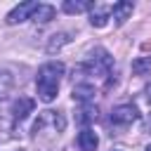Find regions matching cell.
Instances as JSON below:
<instances>
[{"label":"cell","mask_w":151,"mask_h":151,"mask_svg":"<svg viewBox=\"0 0 151 151\" xmlns=\"http://www.w3.org/2000/svg\"><path fill=\"white\" fill-rule=\"evenodd\" d=\"M78 144H80L83 151H97V146H99V137H97L94 130L85 127V130L78 134Z\"/></svg>","instance_id":"ba28073f"},{"label":"cell","mask_w":151,"mask_h":151,"mask_svg":"<svg viewBox=\"0 0 151 151\" xmlns=\"http://www.w3.org/2000/svg\"><path fill=\"white\" fill-rule=\"evenodd\" d=\"M33 109H35V101L31 97H17L14 104H12V118L17 123H21V120H26L33 113Z\"/></svg>","instance_id":"5b68a950"},{"label":"cell","mask_w":151,"mask_h":151,"mask_svg":"<svg viewBox=\"0 0 151 151\" xmlns=\"http://www.w3.org/2000/svg\"><path fill=\"white\" fill-rule=\"evenodd\" d=\"M149 71H151V57H139V59L132 61V73L144 76V73H149Z\"/></svg>","instance_id":"5bb4252c"},{"label":"cell","mask_w":151,"mask_h":151,"mask_svg":"<svg viewBox=\"0 0 151 151\" xmlns=\"http://www.w3.org/2000/svg\"><path fill=\"white\" fill-rule=\"evenodd\" d=\"M144 151H151V142H149V144H146V146H144Z\"/></svg>","instance_id":"e0dca14e"},{"label":"cell","mask_w":151,"mask_h":151,"mask_svg":"<svg viewBox=\"0 0 151 151\" xmlns=\"http://www.w3.org/2000/svg\"><path fill=\"white\" fill-rule=\"evenodd\" d=\"M132 9H134V5L127 2V0L116 2V5L111 7V19H113V24H116V26H123V24L132 17Z\"/></svg>","instance_id":"52a82bcc"},{"label":"cell","mask_w":151,"mask_h":151,"mask_svg":"<svg viewBox=\"0 0 151 151\" xmlns=\"http://www.w3.org/2000/svg\"><path fill=\"white\" fill-rule=\"evenodd\" d=\"M64 64L61 61H47L38 68V78H35V87H38V99L50 104L57 99V92H59V83H61V76H64Z\"/></svg>","instance_id":"6da1fadb"},{"label":"cell","mask_w":151,"mask_h":151,"mask_svg":"<svg viewBox=\"0 0 151 151\" xmlns=\"http://www.w3.org/2000/svg\"><path fill=\"white\" fill-rule=\"evenodd\" d=\"M64 127H66V118L59 113V111H40V116H38V120L33 123V134L38 137L40 132H45V130H50L52 134H61L64 132Z\"/></svg>","instance_id":"7a4b0ae2"},{"label":"cell","mask_w":151,"mask_h":151,"mask_svg":"<svg viewBox=\"0 0 151 151\" xmlns=\"http://www.w3.org/2000/svg\"><path fill=\"white\" fill-rule=\"evenodd\" d=\"M139 118V111L134 104H120L111 111V123L118 125V127H125V125H132L134 120Z\"/></svg>","instance_id":"3957f363"},{"label":"cell","mask_w":151,"mask_h":151,"mask_svg":"<svg viewBox=\"0 0 151 151\" xmlns=\"http://www.w3.org/2000/svg\"><path fill=\"white\" fill-rule=\"evenodd\" d=\"M19 151H24V149H19Z\"/></svg>","instance_id":"d6986e66"},{"label":"cell","mask_w":151,"mask_h":151,"mask_svg":"<svg viewBox=\"0 0 151 151\" xmlns=\"http://www.w3.org/2000/svg\"><path fill=\"white\" fill-rule=\"evenodd\" d=\"M111 151H125V149H111Z\"/></svg>","instance_id":"ac0fdd59"},{"label":"cell","mask_w":151,"mask_h":151,"mask_svg":"<svg viewBox=\"0 0 151 151\" xmlns=\"http://www.w3.org/2000/svg\"><path fill=\"white\" fill-rule=\"evenodd\" d=\"M38 9V2H21V5H17L9 14H7V24L9 26H14V24H21V21H26V19H31L33 17V12Z\"/></svg>","instance_id":"277c9868"},{"label":"cell","mask_w":151,"mask_h":151,"mask_svg":"<svg viewBox=\"0 0 151 151\" xmlns=\"http://www.w3.org/2000/svg\"><path fill=\"white\" fill-rule=\"evenodd\" d=\"M94 2L92 0H66L64 2V12L66 14H80V12H92Z\"/></svg>","instance_id":"9c48e42d"},{"label":"cell","mask_w":151,"mask_h":151,"mask_svg":"<svg viewBox=\"0 0 151 151\" xmlns=\"http://www.w3.org/2000/svg\"><path fill=\"white\" fill-rule=\"evenodd\" d=\"M94 94H97V87L92 83H76L73 90H71L73 101H80V104H90L94 99Z\"/></svg>","instance_id":"8992f818"},{"label":"cell","mask_w":151,"mask_h":151,"mask_svg":"<svg viewBox=\"0 0 151 151\" xmlns=\"http://www.w3.org/2000/svg\"><path fill=\"white\" fill-rule=\"evenodd\" d=\"M109 19H111V9L94 7V9L90 12V24H92L94 28H101V26H106V24H109Z\"/></svg>","instance_id":"8fae6325"},{"label":"cell","mask_w":151,"mask_h":151,"mask_svg":"<svg viewBox=\"0 0 151 151\" xmlns=\"http://www.w3.org/2000/svg\"><path fill=\"white\" fill-rule=\"evenodd\" d=\"M71 42V38H68V33H54V35H50V40H47V54H54V52H59L64 45H68Z\"/></svg>","instance_id":"30bf717a"},{"label":"cell","mask_w":151,"mask_h":151,"mask_svg":"<svg viewBox=\"0 0 151 151\" xmlns=\"http://www.w3.org/2000/svg\"><path fill=\"white\" fill-rule=\"evenodd\" d=\"M12 85H14V78H12V73L7 71V68H0V99L12 90Z\"/></svg>","instance_id":"4fadbf2b"},{"label":"cell","mask_w":151,"mask_h":151,"mask_svg":"<svg viewBox=\"0 0 151 151\" xmlns=\"http://www.w3.org/2000/svg\"><path fill=\"white\" fill-rule=\"evenodd\" d=\"M31 19H33L35 24H47V21L54 19V7H52V5H38V9L33 12Z\"/></svg>","instance_id":"7c38bea8"},{"label":"cell","mask_w":151,"mask_h":151,"mask_svg":"<svg viewBox=\"0 0 151 151\" xmlns=\"http://www.w3.org/2000/svg\"><path fill=\"white\" fill-rule=\"evenodd\" d=\"M94 118H97V106L85 104L83 111H80V116H78V120H80V123H90V120H94Z\"/></svg>","instance_id":"9a60e30c"},{"label":"cell","mask_w":151,"mask_h":151,"mask_svg":"<svg viewBox=\"0 0 151 151\" xmlns=\"http://www.w3.org/2000/svg\"><path fill=\"white\" fill-rule=\"evenodd\" d=\"M144 92H146V99L151 101V85H146V90H144Z\"/></svg>","instance_id":"2e32d148"}]
</instances>
